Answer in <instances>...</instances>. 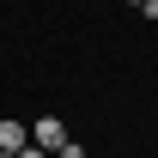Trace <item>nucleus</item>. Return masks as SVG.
<instances>
[{
	"mask_svg": "<svg viewBox=\"0 0 158 158\" xmlns=\"http://www.w3.org/2000/svg\"><path fill=\"white\" fill-rule=\"evenodd\" d=\"M31 146H43V152L55 158L61 146H67V122H61V116H37V122H31Z\"/></svg>",
	"mask_w": 158,
	"mask_h": 158,
	"instance_id": "nucleus-1",
	"label": "nucleus"
},
{
	"mask_svg": "<svg viewBox=\"0 0 158 158\" xmlns=\"http://www.w3.org/2000/svg\"><path fill=\"white\" fill-rule=\"evenodd\" d=\"M24 146H31V128H24V122H0V152H24Z\"/></svg>",
	"mask_w": 158,
	"mask_h": 158,
	"instance_id": "nucleus-2",
	"label": "nucleus"
},
{
	"mask_svg": "<svg viewBox=\"0 0 158 158\" xmlns=\"http://www.w3.org/2000/svg\"><path fill=\"white\" fill-rule=\"evenodd\" d=\"M55 158H85V146H79V140H67V146H61Z\"/></svg>",
	"mask_w": 158,
	"mask_h": 158,
	"instance_id": "nucleus-3",
	"label": "nucleus"
},
{
	"mask_svg": "<svg viewBox=\"0 0 158 158\" xmlns=\"http://www.w3.org/2000/svg\"><path fill=\"white\" fill-rule=\"evenodd\" d=\"M19 158H49V152H43V146H24V152H19Z\"/></svg>",
	"mask_w": 158,
	"mask_h": 158,
	"instance_id": "nucleus-4",
	"label": "nucleus"
},
{
	"mask_svg": "<svg viewBox=\"0 0 158 158\" xmlns=\"http://www.w3.org/2000/svg\"><path fill=\"white\" fill-rule=\"evenodd\" d=\"M140 12H146V19H158V0H146V6H140Z\"/></svg>",
	"mask_w": 158,
	"mask_h": 158,
	"instance_id": "nucleus-5",
	"label": "nucleus"
},
{
	"mask_svg": "<svg viewBox=\"0 0 158 158\" xmlns=\"http://www.w3.org/2000/svg\"><path fill=\"white\" fill-rule=\"evenodd\" d=\"M122 6H146V0H122Z\"/></svg>",
	"mask_w": 158,
	"mask_h": 158,
	"instance_id": "nucleus-6",
	"label": "nucleus"
},
{
	"mask_svg": "<svg viewBox=\"0 0 158 158\" xmlns=\"http://www.w3.org/2000/svg\"><path fill=\"white\" fill-rule=\"evenodd\" d=\"M0 158H19V152H0Z\"/></svg>",
	"mask_w": 158,
	"mask_h": 158,
	"instance_id": "nucleus-7",
	"label": "nucleus"
}]
</instances>
